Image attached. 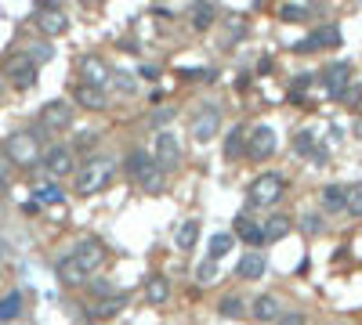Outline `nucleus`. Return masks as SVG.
<instances>
[{"instance_id": "obj_18", "label": "nucleus", "mask_w": 362, "mask_h": 325, "mask_svg": "<svg viewBox=\"0 0 362 325\" xmlns=\"http://www.w3.org/2000/svg\"><path fill=\"white\" fill-rule=\"evenodd\" d=\"M55 271H58V279L66 282V286H80V282L87 279V271H84L80 264H76V257H73V253H69V257H62Z\"/></svg>"}, {"instance_id": "obj_12", "label": "nucleus", "mask_w": 362, "mask_h": 325, "mask_svg": "<svg viewBox=\"0 0 362 325\" xmlns=\"http://www.w3.org/2000/svg\"><path fill=\"white\" fill-rule=\"evenodd\" d=\"M232 235H239L250 250H257L261 242H269V239H264V224L254 221L250 214H239V217H235V232H232Z\"/></svg>"}, {"instance_id": "obj_10", "label": "nucleus", "mask_w": 362, "mask_h": 325, "mask_svg": "<svg viewBox=\"0 0 362 325\" xmlns=\"http://www.w3.org/2000/svg\"><path fill=\"white\" fill-rule=\"evenodd\" d=\"M73 257H76V264L91 275V271H98L105 264V246L98 239H80V242H76V250H73Z\"/></svg>"}, {"instance_id": "obj_41", "label": "nucleus", "mask_w": 362, "mask_h": 325, "mask_svg": "<svg viewBox=\"0 0 362 325\" xmlns=\"http://www.w3.org/2000/svg\"><path fill=\"white\" fill-rule=\"evenodd\" d=\"M113 76H116V87H120V91H127V94L134 91V80H131V73H113Z\"/></svg>"}, {"instance_id": "obj_22", "label": "nucleus", "mask_w": 362, "mask_h": 325, "mask_svg": "<svg viewBox=\"0 0 362 325\" xmlns=\"http://www.w3.org/2000/svg\"><path fill=\"white\" fill-rule=\"evenodd\" d=\"M196 239H199V221H196V217L181 221V224H178V232H174V246L188 253V250L196 246Z\"/></svg>"}, {"instance_id": "obj_34", "label": "nucleus", "mask_w": 362, "mask_h": 325, "mask_svg": "<svg viewBox=\"0 0 362 325\" xmlns=\"http://www.w3.org/2000/svg\"><path fill=\"white\" fill-rule=\"evenodd\" d=\"M344 210H348L352 217H362V185L348 188V203H344Z\"/></svg>"}, {"instance_id": "obj_25", "label": "nucleus", "mask_w": 362, "mask_h": 325, "mask_svg": "<svg viewBox=\"0 0 362 325\" xmlns=\"http://www.w3.org/2000/svg\"><path fill=\"white\" fill-rule=\"evenodd\" d=\"M232 246H235V235H232V232H217V235L210 239V250H207V260H221L225 253H232Z\"/></svg>"}, {"instance_id": "obj_35", "label": "nucleus", "mask_w": 362, "mask_h": 325, "mask_svg": "<svg viewBox=\"0 0 362 325\" xmlns=\"http://www.w3.org/2000/svg\"><path fill=\"white\" fill-rule=\"evenodd\" d=\"M196 279H199L203 286H210V282L217 279V260H203V264L196 268Z\"/></svg>"}, {"instance_id": "obj_44", "label": "nucleus", "mask_w": 362, "mask_h": 325, "mask_svg": "<svg viewBox=\"0 0 362 325\" xmlns=\"http://www.w3.org/2000/svg\"><path fill=\"white\" fill-rule=\"evenodd\" d=\"M4 91H8V76L0 73V98H4Z\"/></svg>"}, {"instance_id": "obj_36", "label": "nucleus", "mask_w": 362, "mask_h": 325, "mask_svg": "<svg viewBox=\"0 0 362 325\" xmlns=\"http://www.w3.org/2000/svg\"><path fill=\"white\" fill-rule=\"evenodd\" d=\"M243 134H246V130H243V127H235V130H232V134H228V141H225V156H228V159H235V156H239V145H243Z\"/></svg>"}, {"instance_id": "obj_40", "label": "nucleus", "mask_w": 362, "mask_h": 325, "mask_svg": "<svg viewBox=\"0 0 362 325\" xmlns=\"http://www.w3.org/2000/svg\"><path fill=\"white\" fill-rule=\"evenodd\" d=\"M51 55H55V47H51V44H37V51L29 55V58H33V62H47Z\"/></svg>"}, {"instance_id": "obj_33", "label": "nucleus", "mask_w": 362, "mask_h": 325, "mask_svg": "<svg viewBox=\"0 0 362 325\" xmlns=\"http://www.w3.org/2000/svg\"><path fill=\"white\" fill-rule=\"evenodd\" d=\"M37 203L58 206V203H62V188H58V185H37Z\"/></svg>"}, {"instance_id": "obj_21", "label": "nucleus", "mask_w": 362, "mask_h": 325, "mask_svg": "<svg viewBox=\"0 0 362 325\" xmlns=\"http://www.w3.org/2000/svg\"><path fill=\"white\" fill-rule=\"evenodd\" d=\"M37 26L47 32V37H62V32H66L69 29V22H66V15H62V11H40L37 15Z\"/></svg>"}, {"instance_id": "obj_16", "label": "nucleus", "mask_w": 362, "mask_h": 325, "mask_svg": "<svg viewBox=\"0 0 362 325\" xmlns=\"http://www.w3.org/2000/svg\"><path fill=\"white\" fill-rule=\"evenodd\" d=\"M73 98H76V105H84V109H91V112H98V109H105V87H91V84H76Z\"/></svg>"}, {"instance_id": "obj_30", "label": "nucleus", "mask_w": 362, "mask_h": 325, "mask_svg": "<svg viewBox=\"0 0 362 325\" xmlns=\"http://www.w3.org/2000/svg\"><path fill=\"white\" fill-rule=\"evenodd\" d=\"M279 19L282 22H308L311 11L305 4H279Z\"/></svg>"}, {"instance_id": "obj_39", "label": "nucleus", "mask_w": 362, "mask_h": 325, "mask_svg": "<svg viewBox=\"0 0 362 325\" xmlns=\"http://www.w3.org/2000/svg\"><path fill=\"white\" fill-rule=\"evenodd\" d=\"M275 325H308V322H305L301 311H287V315H279V318H275Z\"/></svg>"}, {"instance_id": "obj_9", "label": "nucleus", "mask_w": 362, "mask_h": 325, "mask_svg": "<svg viewBox=\"0 0 362 325\" xmlns=\"http://www.w3.org/2000/svg\"><path fill=\"white\" fill-rule=\"evenodd\" d=\"M326 47H341V29H337V26L311 29L305 40L293 44V51H326Z\"/></svg>"}, {"instance_id": "obj_42", "label": "nucleus", "mask_w": 362, "mask_h": 325, "mask_svg": "<svg viewBox=\"0 0 362 325\" xmlns=\"http://www.w3.org/2000/svg\"><path fill=\"white\" fill-rule=\"evenodd\" d=\"M311 84H316V76H311V73H301V76L293 80V91L301 94V91H305V87H311Z\"/></svg>"}, {"instance_id": "obj_8", "label": "nucleus", "mask_w": 362, "mask_h": 325, "mask_svg": "<svg viewBox=\"0 0 362 325\" xmlns=\"http://www.w3.org/2000/svg\"><path fill=\"white\" fill-rule=\"evenodd\" d=\"M152 159L160 162L163 170H174L178 162H181V145H178V138L170 134V130H160V134H156V149H152Z\"/></svg>"}, {"instance_id": "obj_6", "label": "nucleus", "mask_w": 362, "mask_h": 325, "mask_svg": "<svg viewBox=\"0 0 362 325\" xmlns=\"http://www.w3.org/2000/svg\"><path fill=\"white\" fill-rule=\"evenodd\" d=\"M272 152H275V130L264 127V123L250 130V134H246V156L254 162H264Z\"/></svg>"}, {"instance_id": "obj_27", "label": "nucleus", "mask_w": 362, "mask_h": 325, "mask_svg": "<svg viewBox=\"0 0 362 325\" xmlns=\"http://www.w3.org/2000/svg\"><path fill=\"white\" fill-rule=\"evenodd\" d=\"M344 203H348V188H341V185L323 188V206L326 210H344Z\"/></svg>"}, {"instance_id": "obj_31", "label": "nucleus", "mask_w": 362, "mask_h": 325, "mask_svg": "<svg viewBox=\"0 0 362 325\" xmlns=\"http://www.w3.org/2000/svg\"><path fill=\"white\" fill-rule=\"evenodd\" d=\"M293 149L301 152V156H311V152L319 149V145H316V134H311V130H297V138H293Z\"/></svg>"}, {"instance_id": "obj_14", "label": "nucleus", "mask_w": 362, "mask_h": 325, "mask_svg": "<svg viewBox=\"0 0 362 325\" xmlns=\"http://www.w3.org/2000/svg\"><path fill=\"white\" fill-rule=\"evenodd\" d=\"M264 268H269V260H264V253H261V250H250V253H243V257H239V264H235V279L257 282L261 275H264Z\"/></svg>"}, {"instance_id": "obj_11", "label": "nucleus", "mask_w": 362, "mask_h": 325, "mask_svg": "<svg viewBox=\"0 0 362 325\" xmlns=\"http://www.w3.org/2000/svg\"><path fill=\"white\" fill-rule=\"evenodd\" d=\"M73 149H66V145H55V149H47V156L40 159L44 162V170L51 174V177H69L73 174Z\"/></svg>"}, {"instance_id": "obj_1", "label": "nucleus", "mask_w": 362, "mask_h": 325, "mask_svg": "<svg viewBox=\"0 0 362 325\" xmlns=\"http://www.w3.org/2000/svg\"><path fill=\"white\" fill-rule=\"evenodd\" d=\"M4 156L8 162H15V167H37V162L44 159V149H40V134L37 130H15V134L4 141Z\"/></svg>"}, {"instance_id": "obj_28", "label": "nucleus", "mask_w": 362, "mask_h": 325, "mask_svg": "<svg viewBox=\"0 0 362 325\" xmlns=\"http://www.w3.org/2000/svg\"><path fill=\"white\" fill-rule=\"evenodd\" d=\"M290 228H293L290 217H282V214L279 217H269V221H264V239H287Z\"/></svg>"}, {"instance_id": "obj_5", "label": "nucleus", "mask_w": 362, "mask_h": 325, "mask_svg": "<svg viewBox=\"0 0 362 325\" xmlns=\"http://www.w3.org/2000/svg\"><path fill=\"white\" fill-rule=\"evenodd\" d=\"M4 76H8L19 91H29V87L37 84V62L29 58V55H11V58H8Z\"/></svg>"}, {"instance_id": "obj_38", "label": "nucleus", "mask_w": 362, "mask_h": 325, "mask_svg": "<svg viewBox=\"0 0 362 325\" xmlns=\"http://www.w3.org/2000/svg\"><path fill=\"white\" fill-rule=\"evenodd\" d=\"M174 116H178L174 109H156V112H152L149 120H152V127H163V123H170V120H174Z\"/></svg>"}, {"instance_id": "obj_3", "label": "nucleus", "mask_w": 362, "mask_h": 325, "mask_svg": "<svg viewBox=\"0 0 362 325\" xmlns=\"http://www.w3.org/2000/svg\"><path fill=\"white\" fill-rule=\"evenodd\" d=\"M282 188H287V181H282L279 174H257L254 181H250V188H246V199H250V206H275L279 203V195H282Z\"/></svg>"}, {"instance_id": "obj_26", "label": "nucleus", "mask_w": 362, "mask_h": 325, "mask_svg": "<svg viewBox=\"0 0 362 325\" xmlns=\"http://www.w3.org/2000/svg\"><path fill=\"white\" fill-rule=\"evenodd\" d=\"M22 315V292H8L0 297V322H15Z\"/></svg>"}, {"instance_id": "obj_45", "label": "nucleus", "mask_w": 362, "mask_h": 325, "mask_svg": "<svg viewBox=\"0 0 362 325\" xmlns=\"http://www.w3.org/2000/svg\"><path fill=\"white\" fill-rule=\"evenodd\" d=\"M355 138H359V141H362V120H359V123H355Z\"/></svg>"}, {"instance_id": "obj_13", "label": "nucleus", "mask_w": 362, "mask_h": 325, "mask_svg": "<svg viewBox=\"0 0 362 325\" xmlns=\"http://www.w3.org/2000/svg\"><path fill=\"white\" fill-rule=\"evenodd\" d=\"M76 73H80L84 84H91V87H105V80H109V69H105V62L98 55H84L80 62H76Z\"/></svg>"}, {"instance_id": "obj_7", "label": "nucleus", "mask_w": 362, "mask_h": 325, "mask_svg": "<svg viewBox=\"0 0 362 325\" xmlns=\"http://www.w3.org/2000/svg\"><path fill=\"white\" fill-rule=\"evenodd\" d=\"M73 123V105L69 102H47L40 109V127L47 134H58V130H66Z\"/></svg>"}, {"instance_id": "obj_23", "label": "nucleus", "mask_w": 362, "mask_h": 325, "mask_svg": "<svg viewBox=\"0 0 362 325\" xmlns=\"http://www.w3.org/2000/svg\"><path fill=\"white\" fill-rule=\"evenodd\" d=\"M188 15H192V26L203 32V29H210L214 26V19H217V11H214V4L210 0H196L192 8H188Z\"/></svg>"}, {"instance_id": "obj_32", "label": "nucleus", "mask_w": 362, "mask_h": 325, "mask_svg": "<svg viewBox=\"0 0 362 325\" xmlns=\"http://www.w3.org/2000/svg\"><path fill=\"white\" fill-rule=\"evenodd\" d=\"M217 311H221V318H243V315H246V307H243L239 297H228V300L217 304Z\"/></svg>"}, {"instance_id": "obj_37", "label": "nucleus", "mask_w": 362, "mask_h": 325, "mask_svg": "<svg viewBox=\"0 0 362 325\" xmlns=\"http://www.w3.org/2000/svg\"><path fill=\"white\" fill-rule=\"evenodd\" d=\"M341 102L348 105V109H355V105L362 102V87H359V84H348V87L341 91Z\"/></svg>"}, {"instance_id": "obj_29", "label": "nucleus", "mask_w": 362, "mask_h": 325, "mask_svg": "<svg viewBox=\"0 0 362 325\" xmlns=\"http://www.w3.org/2000/svg\"><path fill=\"white\" fill-rule=\"evenodd\" d=\"M152 162H156L152 156H145V152H138V149H134V152L127 156V174L134 177V181H138V177H141V174H145V170L152 167Z\"/></svg>"}, {"instance_id": "obj_15", "label": "nucleus", "mask_w": 362, "mask_h": 325, "mask_svg": "<svg viewBox=\"0 0 362 325\" xmlns=\"http://www.w3.org/2000/svg\"><path fill=\"white\" fill-rule=\"evenodd\" d=\"M323 84H326V91L334 94V98H341V91L352 84V65H348V62H334V65H326Z\"/></svg>"}, {"instance_id": "obj_2", "label": "nucleus", "mask_w": 362, "mask_h": 325, "mask_svg": "<svg viewBox=\"0 0 362 325\" xmlns=\"http://www.w3.org/2000/svg\"><path fill=\"white\" fill-rule=\"evenodd\" d=\"M113 181V159L109 156H91L76 170V195H94Z\"/></svg>"}, {"instance_id": "obj_17", "label": "nucleus", "mask_w": 362, "mask_h": 325, "mask_svg": "<svg viewBox=\"0 0 362 325\" xmlns=\"http://www.w3.org/2000/svg\"><path fill=\"white\" fill-rule=\"evenodd\" d=\"M123 307H127V297H123V292H113V297H102L98 304H94V307H91V315L105 322V318H116Z\"/></svg>"}, {"instance_id": "obj_4", "label": "nucleus", "mask_w": 362, "mask_h": 325, "mask_svg": "<svg viewBox=\"0 0 362 325\" xmlns=\"http://www.w3.org/2000/svg\"><path fill=\"white\" fill-rule=\"evenodd\" d=\"M188 130H192V138L199 145L214 141V134L221 130V109H217L214 102H203L196 112H192V123H188Z\"/></svg>"}, {"instance_id": "obj_43", "label": "nucleus", "mask_w": 362, "mask_h": 325, "mask_svg": "<svg viewBox=\"0 0 362 325\" xmlns=\"http://www.w3.org/2000/svg\"><path fill=\"white\" fill-rule=\"evenodd\" d=\"M305 232H311V235H319V232H323V224H319V217H305Z\"/></svg>"}, {"instance_id": "obj_24", "label": "nucleus", "mask_w": 362, "mask_h": 325, "mask_svg": "<svg viewBox=\"0 0 362 325\" xmlns=\"http://www.w3.org/2000/svg\"><path fill=\"white\" fill-rule=\"evenodd\" d=\"M138 185H141V192L160 195V192H163V185H167V177H163V167H160V162H152V167L138 177Z\"/></svg>"}, {"instance_id": "obj_20", "label": "nucleus", "mask_w": 362, "mask_h": 325, "mask_svg": "<svg viewBox=\"0 0 362 325\" xmlns=\"http://www.w3.org/2000/svg\"><path fill=\"white\" fill-rule=\"evenodd\" d=\"M167 297H170V282L163 279V275H149L145 279V300L152 307H160V304H167Z\"/></svg>"}, {"instance_id": "obj_19", "label": "nucleus", "mask_w": 362, "mask_h": 325, "mask_svg": "<svg viewBox=\"0 0 362 325\" xmlns=\"http://www.w3.org/2000/svg\"><path fill=\"white\" fill-rule=\"evenodd\" d=\"M250 311H254V318H257V322H275V318L282 315V311H279V297H272V292H261Z\"/></svg>"}]
</instances>
